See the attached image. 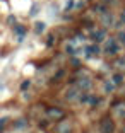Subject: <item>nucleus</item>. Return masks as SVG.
Returning <instances> with one entry per match:
<instances>
[{
  "label": "nucleus",
  "instance_id": "nucleus-1",
  "mask_svg": "<svg viewBox=\"0 0 125 133\" xmlns=\"http://www.w3.org/2000/svg\"><path fill=\"white\" fill-rule=\"evenodd\" d=\"M106 55L110 56H115L120 51V44H118L117 38H106V43H105V50H103Z\"/></svg>",
  "mask_w": 125,
  "mask_h": 133
},
{
  "label": "nucleus",
  "instance_id": "nucleus-2",
  "mask_svg": "<svg viewBox=\"0 0 125 133\" xmlns=\"http://www.w3.org/2000/svg\"><path fill=\"white\" fill-rule=\"evenodd\" d=\"M81 92H82V90L79 89L74 82H72V85H69L65 90H63V97H65V101L74 102V101H77V99H79V94H81Z\"/></svg>",
  "mask_w": 125,
  "mask_h": 133
},
{
  "label": "nucleus",
  "instance_id": "nucleus-3",
  "mask_svg": "<svg viewBox=\"0 0 125 133\" xmlns=\"http://www.w3.org/2000/svg\"><path fill=\"white\" fill-rule=\"evenodd\" d=\"M45 113H46V118L50 119V121H58V119L65 118V111L60 109V108H55V106L46 108V109H45Z\"/></svg>",
  "mask_w": 125,
  "mask_h": 133
},
{
  "label": "nucleus",
  "instance_id": "nucleus-4",
  "mask_svg": "<svg viewBox=\"0 0 125 133\" xmlns=\"http://www.w3.org/2000/svg\"><path fill=\"white\" fill-rule=\"evenodd\" d=\"M115 131V121L110 116H103L99 121V133H113Z\"/></svg>",
  "mask_w": 125,
  "mask_h": 133
},
{
  "label": "nucleus",
  "instance_id": "nucleus-5",
  "mask_svg": "<svg viewBox=\"0 0 125 133\" xmlns=\"http://www.w3.org/2000/svg\"><path fill=\"white\" fill-rule=\"evenodd\" d=\"M74 84H75V85H77L81 90H89L91 87H93V80H91V77H89V75H86V74H82L79 78H75Z\"/></svg>",
  "mask_w": 125,
  "mask_h": 133
},
{
  "label": "nucleus",
  "instance_id": "nucleus-6",
  "mask_svg": "<svg viewBox=\"0 0 125 133\" xmlns=\"http://www.w3.org/2000/svg\"><path fill=\"white\" fill-rule=\"evenodd\" d=\"M55 133H72V123L65 118L58 119V123L55 125Z\"/></svg>",
  "mask_w": 125,
  "mask_h": 133
},
{
  "label": "nucleus",
  "instance_id": "nucleus-7",
  "mask_svg": "<svg viewBox=\"0 0 125 133\" xmlns=\"http://www.w3.org/2000/svg\"><path fill=\"white\" fill-rule=\"evenodd\" d=\"M91 39H93L94 43H101L106 39V28H101V29H94L91 32Z\"/></svg>",
  "mask_w": 125,
  "mask_h": 133
},
{
  "label": "nucleus",
  "instance_id": "nucleus-8",
  "mask_svg": "<svg viewBox=\"0 0 125 133\" xmlns=\"http://www.w3.org/2000/svg\"><path fill=\"white\" fill-rule=\"evenodd\" d=\"M101 24H103V28H106V29L111 28V26L115 24L113 14H111L110 10H106V12H103V14H101Z\"/></svg>",
  "mask_w": 125,
  "mask_h": 133
},
{
  "label": "nucleus",
  "instance_id": "nucleus-9",
  "mask_svg": "<svg viewBox=\"0 0 125 133\" xmlns=\"http://www.w3.org/2000/svg\"><path fill=\"white\" fill-rule=\"evenodd\" d=\"M12 29H14V34L17 36V41H19V43L24 41V36H26V32H27L26 26H22V24H14Z\"/></svg>",
  "mask_w": 125,
  "mask_h": 133
},
{
  "label": "nucleus",
  "instance_id": "nucleus-10",
  "mask_svg": "<svg viewBox=\"0 0 125 133\" xmlns=\"http://www.w3.org/2000/svg\"><path fill=\"white\" fill-rule=\"evenodd\" d=\"M86 56L87 58H93V56H98L99 53H101V48L98 46V43H93V44H89V46H86Z\"/></svg>",
  "mask_w": 125,
  "mask_h": 133
},
{
  "label": "nucleus",
  "instance_id": "nucleus-11",
  "mask_svg": "<svg viewBox=\"0 0 125 133\" xmlns=\"http://www.w3.org/2000/svg\"><path fill=\"white\" fill-rule=\"evenodd\" d=\"M113 109L117 111V114H118L120 118H125V102H123V101H117V102L113 104Z\"/></svg>",
  "mask_w": 125,
  "mask_h": 133
},
{
  "label": "nucleus",
  "instance_id": "nucleus-12",
  "mask_svg": "<svg viewBox=\"0 0 125 133\" xmlns=\"http://www.w3.org/2000/svg\"><path fill=\"white\" fill-rule=\"evenodd\" d=\"M115 84H113V80H105V84H103V89H105V94H111L115 90Z\"/></svg>",
  "mask_w": 125,
  "mask_h": 133
},
{
  "label": "nucleus",
  "instance_id": "nucleus-13",
  "mask_svg": "<svg viewBox=\"0 0 125 133\" xmlns=\"http://www.w3.org/2000/svg\"><path fill=\"white\" fill-rule=\"evenodd\" d=\"M29 126V121H27L26 118H19L16 123H14V128H17V130H22V128H27Z\"/></svg>",
  "mask_w": 125,
  "mask_h": 133
},
{
  "label": "nucleus",
  "instance_id": "nucleus-14",
  "mask_svg": "<svg viewBox=\"0 0 125 133\" xmlns=\"http://www.w3.org/2000/svg\"><path fill=\"white\" fill-rule=\"evenodd\" d=\"M93 10L96 12V14H99V16H101L103 12L108 10V7H106V4L103 2V4H96V5H93Z\"/></svg>",
  "mask_w": 125,
  "mask_h": 133
},
{
  "label": "nucleus",
  "instance_id": "nucleus-15",
  "mask_svg": "<svg viewBox=\"0 0 125 133\" xmlns=\"http://www.w3.org/2000/svg\"><path fill=\"white\" fill-rule=\"evenodd\" d=\"M111 80H113V84H115V85H122V84H123V74H120V72L113 74Z\"/></svg>",
  "mask_w": 125,
  "mask_h": 133
},
{
  "label": "nucleus",
  "instance_id": "nucleus-16",
  "mask_svg": "<svg viewBox=\"0 0 125 133\" xmlns=\"http://www.w3.org/2000/svg\"><path fill=\"white\" fill-rule=\"evenodd\" d=\"M46 31V24L45 22H36L34 24V32L36 34H41V32H45Z\"/></svg>",
  "mask_w": 125,
  "mask_h": 133
},
{
  "label": "nucleus",
  "instance_id": "nucleus-17",
  "mask_svg": "<svg viewBox=\"0 0 125 133\" xmlns=\"http://www.w3.org/2000/svg\"><path fill=\"white\" fill-rule=\"evenodd\" d=\"M117 41L120 46H125V29H122V31H118L117 34Z\"/></svg>",
  "mask_w": 125,
  "mask_h": 133
},
{
  "label": "nucleus",
  "instance_id": "nucleus-18",
  "mask_svg": "<svg viewBox=\"0 0 125 133\" xmlns=\"http://www.w3.org/2000/svg\"><path fill=\"white\" fill-rule=\"evenodd\" d=\"M87 102H89L91 106H98L99 102H101V99H99L98 96H94V94H89V101Z\"/></svg>",
  "mask_w": 125,
  "mask_h": 133
},
{
  "label": "nucleus",
  "instance_id": "nucleus-19",
  "mask_svg": "<svg viewBox=\"0 0 125 133\" xmlns=\"http://www.w3.org/2000/svg\"><path fill=\"white\" fill-rule=\"evenodd\" d=\"M38 14H39V4H33L31 10H29V16L34 17V16H38Z\"/></svg>",
  "mask_w": 125,
  "mask_h": 133
},
{
  "label": "nucleus",
  "instance_id": "nucleus-20",
  "mask_svg": "<svg viewBox=\"0 0 125 133\" xmlns=\"http://www.w3.org/2000/svg\"><path fill=\"white\" fill-rule=\"evenodd\" d=\"M63 74H65V72H63V70H58V72H57V74L53 75V78H51V82H60V78L63 77Z\"/></svg>",
  "mask_w": 125,
  "mask_h": 133
},
{
  "label": "nucleus",
  "instance_id": "nucleus-21",
  "mask_svg": "<svg viewBox=\"0 0 125 133\" xmlns=\"http://www.w3.org/2000/svg\"><path fill=\"white\" fill-rule=\"evenodd\" d=\"M29 87H31V80H22V84H21V90H22V92H26Z\"/></svg>",
  "mask_w": 125,
  "mask_h": 133
},
{
  "label": "nucleus",
  "instance_id": "nucleus-22",
  "mask_svg": "<svg viewBox=\"0 0 125 133\" xmlns=\"http://www.w3.org/2000/svg\"><path fill=\"white\" fill-rule=\"evenodd\" d=\"M65 53H69V55H75V48L72 46V43L65 46Z\"/></svg>",
  "mask_w": 125,
  "mask_h": 133
},
{
  "label": "nucleus",
  "instance_id": "nucleus-23",
  "mask_svg": "<svg viewBox=\"0 0 125 133\" xmlns=\"http://www.w3.org/2000/svg\"><path fill=\"white\" fill-rule=\"evenodd\" d=\"M53 43H55V36L50 34V36H48V41H46V46L51 48V46H53Z\"/></svg>",
  "mask_w": 125,
  "mask_h": 133
},
{
  "label": "nucleus",
  "instance_id": "nucleus-24",
  "mask_svg": "<svg viewBox=\"0 0 125 133\" xmlns=\"http://www.w3.org/2000/svg\"><path fill=\"white\" fill-rule=\"evenodd\" d=\"M14 24H16V17H14V16H9L7 17V26H10V28H12Z\"/></svg>",
  "mask_w": 125,
  "mask_h": 133
},
{
  "label": "nucleus",
  "instance_id": "nucleus-25",
  "mask_svg": "<svg viewBox=\"0 0 125 133\" xmlns=\"http://www.w3.org/2000/svg\"><path fill=\"white\" fill-rule=\"evenodd\" d=\"M7 121H9L7 118H0V131H2V130L5 128V125H7Z\"/></svg>",
  "mask_w": 125,
  "mask_h": 133
},
{
  "label": "nucleus",
  "instance_id": "nucleus-26",
  "mask_svg": "<svg viewBox=\"0 0 125 133\" xmlns=\"http://www.w3.org/2000/svg\"><path fill=\"white\" fill-rule=\"evenodd\" d=\"M74 4H75L74 0H67V4H65V10H70V9L74 7Z\"/></svg>",
  "mask_w": 125,
  "mask_h": 133
},
{
  "label": "nucleus",
  "instance_id": "nucleus-27",
  "mask_svg": "<svg viewBox=\"0 0 125 133\" xmlns=\"http://www.w3.org/2000/svg\"><path fill=\"white\" fill-rule=\"evenodd\" d=\"M48 121H50V119H39V128H46Z\"/></svg>",
  "mask_w": 125,
  "mask_h": 133
},
{
  "label": "nucleus",
  "instance_id": "nucleus-28",
  "mask_svg": "<svg viewBox=\"0 0 125 133\" xmlns=\"http://www.w3.org/2000/svg\"><path fill=\"white\" fill-rule=\"evenodd\" d=\"M70 65H72V66H79V65H81V60L72 58V60H70Z\"/></svg>",
  "mask_w": 125,
  "mask_h": 133
},
{
  "label": "nucleus",
  "instance_id": "nucleus-29",
  "mask_svg": "<svg viewBox=\"0 0 125 133\" xmlns=\"http://www.w3.org/2000/svg\"><path fill=\"white\" fill-rule=\"evenodd\" d=\"M117 66H118V68H123V66H125V58H120V60H118V62H117Z\"/></svg>",
  "mask_w": 125,
  "mask_h": 133
},
{
  "label": "nucleus",
  "instance_id": "nucleus-30",
  "mask_svg": "<svg viewBox=\"0 0 125 133\" xmlns=\"http://www.w3.org/2000/svg\"><path fill=\"white\" fill-rule=\"evenodd\" d=\"M120 22H122V24H125V10L120 14Z\"/></svg>",
  "mask_w": 125,
  "mask_h": 133
},
{
  "label": "nucleus",
  "instance_id": "nucleus-31",
  "mask_svg": "<svg viewBox=\"0 0 125 133\" xmlns=\"http://www.w3.org/2000/svg\"><path fill=\"white\" fill-rule=\"evenodd\" d=\"M82 7H84V0H82V2H79V4H77V9H82Z\"/></svg>",
  "mask_w": 125,
  "mask_h": 133
},
{
  "label": "nucleus",
  "instance_id": "nucleus-32",
  "mask_svg": "<svg viewBox=\"0 0 125 133\" xmlns=\"http://www.w3.org/2000/svg\"><path fill=\"white\" fill-rule=\"evenodd\" d=\"M122 133H125V125H123V126H122Z\"/></svg>",
  "mask_w": 125,
  "mask_h": 133
}]
</instances>
